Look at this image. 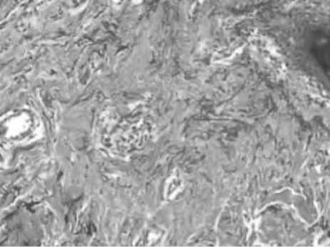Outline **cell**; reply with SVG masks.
Masks as SVG:
<instances>
[{
    "label": "cell",
    "instance_id": "6da1fadb",
    "mask_svg": "<svg viewBox=\"0 0 330 247\" xmlns=\"http://www.w3.org/2000/svg\"><path fill=\"white\" fill-rule=\"evenodd\" d=\"M1 140L6 144H27L35 140L42 133V123L38 115L29 109H18L1 119Z\"/></svg>",
    "mask_w": 330,
    "mask_h": 247
},
{
    "label": "cell",
    "instance_id": "7a4b0ae2",
    "mask_svg": "<svg viewBox=\"0 0 330 247\" xmlns=\"http://www.w3.org/2000/svg\"><path fill=\"white\" fill-rule=\"evenodd\" d=\"M163 232H162L161 229L154 228V227L149 228L146 231L145 234L140 237L141 240H140L139 243L142 244L143 245H146V246L154 245L158 242H161L163 237Z\"/></svg>",
    "mask_w": 330,
    "mask_h": 247
},
{
    "label": "cell",
    "instance_id": "3957f363",
    "mask_svg": "<svg viewBox=\"0 0 330 247\" xmlns=\"http://www.w3.org/2000/svg\"><path fill=\"white\" fill-rule=\"evenodd\" d=\"M182 180L180 179L179 175H172L169 178L165 185V197L167 199H173V197L176 196L177 193L181 189Z\"/></svg>",
    "mask_w": 330,
    "mask_h": 247
}]
</instances>
